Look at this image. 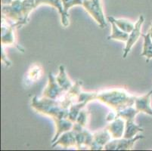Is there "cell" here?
Returning a JSON list of instances; mask_svg holds the SVG:
<instances>
[{
  "label": "cell",
  "instance_id": "cell-1",
  "mask_svg": "<svg viewBox=\"0 0 152 151\" xmlns=\"http://www.w3.org/2000/svg\"><path fill=\"white\" fill-rule=\"evenodd\" d=\"M37 8L35 2L29 0H14L11 5H2V14L4 18L20 27L28 21L30 12Z\"/></svg>",
  "mask_w": 152,
  "mask_h": 151
},
{
  "label": "cell",
  "instance_id": "cell-2",
  "mask_svg": "<svg viewBox=\"0 0 152 151\" xmlns=\"http://www.w3.org/2000/svg\"><path fill=\"white\" fill-rule=\"evenodd\" d=\"M136 97L129 95L121 88H113L98 92L97 100L115 111L125 109L135 104Z\"/></svg>",
  "mask_w": 152,
  "mask_h": 151
},
{
  "label": "cell",
  "instance_id": "cell-3",
  "mask_svg": "<svg viewBox=\"0 0 152 151\" xmlns=\"http://www.w3.org/2000/svg\"><path fill=\"white\" fill-rule=\"evenodd\" d=\"M31 107L38 113L51 116L53 120L68 117V109H64L59 100L34 96L32 98Z\"/></svg>",
  "mask_w": 152,
  "mask_h": 151
},
{
  "label": "cell",
  "instance_id": "cell-4",
  "mask_svg": "<svg viewBox=\"0 0 152 151\" xmlns=\"http://www.w3.org/2000/svg\"><path fill=\"white\" fill-rule=\"evenodd\" d=\"M83 6L97 22L101 28L107 27V21L105 20L101 0H83Z\"/></svg>",
  "mask_w": 152,
  "mask_h": 151
},
{
  "label": "cell",
  "instance_id": "cell-5",
  "mask_svg": "<svg viewBox=\"0 0 152 151\" xmlns=\"http://www.w3.org/2000/svg\"><path fill=\"white\" fill-rule=\"evenodd\" d=\"M144 138L142 135H137L135 138L131 139L127 138H119V139L110 140L104 146V150H132L134 144L139 140Z\"/></svg>",
  "mask_w": 152,
  "mask_h": 151
},
{
  "label": "cell",
  "instance_id": "cell-6",
  "mask_svg": "<svg viewBox=\"0 0 152 151\" xmlns=\"http://www.w3.org/2000/svg\"><path fill=\"white\" fill-rule=\"evenodd\" d=\"M65 92L66 91H64L63 88L58 85L54 75L52 73H49L48 76V84L42 92L43 97L54 100H59Z\"/></svg>",
  "mask_w": 152,
  "mask_h": 151
},
{
  "label": "cell",
  "instance_id": "cell-7",
  "mask_svg": "<svg viewBox=\"0 0 152 151\" xmlns=\"http://www.w3.org/2000/svg\"><path fill=\"white\" fill-rule=\"evenodd\" d=\"M83 82L80 80L76 81L73 86L70 88L65 94L59 99L61 104L64 109H69L73 104L77 103L78 100L79 95L81 93V87Z\"/></svg>",
  "mask_w": 152,
  "mask_h": 151
},
{
  "label": "cell",
  "instance_id": "cell-8",
  "mask_svg": "<svg viewBox=\"0 0 152 151\" xmlns=\"http://www.w3.org/2000/svg\"><path fill=\"white\" fill-rule=\"evenodd\" d=\"M144 21H145V18H144L143 15H140L138 20L135 23L134 29L130 33H129V37H128L127 41L126 42V46L124 50V55H123V58H126L129 52H130L132 48L133 47V45L137 42L139 39L142 36V33L141 30H142Z\"/></svg>",
  "mask_w": 152,
  "mask_h": 151
},
{
  "label": "cell",
  "instance_id": "cell-9",
  "mask_svg": "<svg viewBox=\"0 0 152 151\" xmlns=\"http://www.w3.org/2000/svg\"><path fill=\"white\" fill-rule=\"evenodd\" d=\"M1 42L2 45H12L15 44L14 30L17 28L15 23L9 22V20L2 17L1 26Z\"/></svg>",
  "mask_w": 152,
  "mask_h": 151
},
{
  "label": "cell",
  "instance_id": "cell-10",
  "mask_svg": "<svg viewBox=\"0 0 152 151\" xmlns=\"http://www.w3.org/2000/svg\"><path fill=\"white\" fill-rule=\"evenodd\" d=\"M40 5H49L56 8L61 15L62 25L64 27H68L69 14H67L64 12L62 0H35L36 7H38Z\"/></svg>",
  "mask_w": 152,
  "mask_h": 151
},
{
  "label": "cell",
  "instance_id": "cell-11",
  "mask_svg": "<svg viewBox=\"0 0 152 151\" xmlns=\"http://www.w3.org/2000/svg\"><path fill=\"white\" fill-rule=\"evenodd\" d=\"M94 140L89 149L91 150H102L111 140V135L107 128L93 134Z\"/></svg>",
  "mask_w": 152,
  "mask_h": 151
},
{
  "label": "cell",
  "instance_id": "cell-12",
  "mask_svg": "<svg viewBox=\"0 0 152 151\" xmlns=\"http://www.w3.org/2000/svg\"><path fill=\"white\" fill-rule=\"evenodd\" d=\"M125 127V120L121 117H117L114 120L110 122V124L106 128L110 132L112 138L119 139L124 137Z\"/></svg>",
  "mask_w": 152,
  "mask_h": 151
},
{
  "label": "cell",
  "instance_id": "cell-13",
  "mask_svg": "<svg viewBox=\"0 0 152 151\" xmlns=\"http://www.w3.org/2000/svg\"><path fill=\"white\" fill-rule=\"evenodd\" d=\"M152 90L148 93L141 97H136L135 100V107L139 113H145L152 116V107L151 106Z\"/></svg>",
  "mask_w": 152,
  "mask_h": 151
},
{
  "label": "cell",
  "instance_id": "cell-14",
  "mask_svg": "<svg viewBox=\"0 0 152 151\" xmlns=\"http://www.w3.org/2000/svg\"><path fill=\"white\" fill-rule=\"evenodd\" d=\"M54 120H55V125H56V133H55L54 138H52V144L55 143L63 133L72 130L74 124V122H72L68 118L55 119Z\"/></svg>",
  "mask_w": 152,
  "mask_h": 151
},
{
  "label": "cell",
  "instance_id": "cell-15",
  "mask_svg": "<svg viewBox=\"0 0 152 151\" xmlns=\"http://www.w3.org/2000/svg\"><path fill=\"white\" fill-rule=\"evenodd\" d=\"M57 145H61L64 148L71 147L77 146V141H76L75 134L73 130H70L66 132L63 133L60 137L52 144V147H55Z\"/></svg>",
  "mask_w": 152,
  "mask_h": 151
},
{
  "label": "cell",
  "instance_id": "cell-16",
  "mask_svg": "<svg viewBox=\"0 0 152 151\" xmlns=\"http://www.w3.org/2000/svg\"><path fill=\"white\" fill-rule=\"evenodd\" d=\"M56 81L58 82V85L63 88L64 91H67L74 85V83L72 82L71 80L69 79L67 73L65 71V68L63 65H61L59 66V72L58 74L56 77Z\"/></svg>",
  "mask_w": 152,
  "mask_h": 151
},
{
  "label": "cell",
  "instance_id": "cell-17",
  "mask_svg": "<svg viewBox=\"0 0 152 151\" xmlns=\"http://www.w3.org/2000/svg\"><path fill=\"white\" fill-rule=\"evenodd\" d=\"M144 131L141 125H137L134 122V120H127L126 121V127L124 135L123 138L131 139L135 138L139 132H142Z\"/></svg>",
  "mask_w": 152,
  "mask_h": 151
},
{
  "label": "cell",
  "instance_id": "cell-18",
  "mask_svg": "<svg viewBox=\"0 0 152 151\" xmlns=\"http://www.w3.org/2000/svg\"><path fill=\"white\" fill-rule=\"evenodd\" d=\"M143 37V49L141 53V57L146 58V62H148L151 59H152V39L151 38L150 33L147 34H142Z\"/></svg>",
  "mask_w": 152,
  "mask_h": 151
},
{
  "label": "cell",
  "instance_id": "cell-19",
  "mask_svg": "<svg viewBox=\"0 0 152 151\" xmlns=\"http://www.w3.org/2000/svg\"><path fill=\"white\" fill-rule=\"evenodd\" d=\"M111 24V34L107 37V39H114L121 42H126L129 37V33L123 31L113 21H109Z\"/></svg>",
  "mask_w": 152,
  "mask_h": 151
},
{
  "label": "cell",
  "instance_id": "cell-20",
  "mask_svg": "<svg viewBox=\"0 0 152 151\" xmlns=\"http://www.w3.org/2000/svg\"><path fill=\"white\" fill-rule=\"evenodd\" d=\"M108 21H113L116 23L117 27L123 31L127 33H130L135 27V24L131 21L126 19H117L114 17H107Z\"/></svg>",
  "mask_w": 152,
  "mask_h": 151
},
{
  "label": "cell",
  "instance_id": "cell-21",
  "mask_svg": "<svg viewBox=\"0 0 152 151\" xmlns=\"http://www.w3.org/2000/svg\"><path fill=\"white\" fill-rule=\"evenodd\" d=\"M139 113V110H136V108L132 107H128L123 109L120 111L117 112V117H121L124 119L125 121L127 120H134L135 118L136 115Z\"/></svg>",
  "mask_w": 152,
  "mask_h": 151
},
{
  "label": "cell",
  "instance_id": "cell-22",
  "mask_svg": "<svg viewBox=\"0 0 152 151\" xmlns=\"http://www.w3.org/2000/svg\"><path fill=\"white\" fill-rule=\"evenodd\" d=\"M86 106V104L83 103H80V102L73 104L68 109V117L67 118L71 120L72 122L75 123L77 121V116H78L80 111L83 108H85Z\"/></svg>",
  "mask_w": 152,
  "mask_h": 151
},
{
  "label": "cell",
  "instance_id": "cell-23",
  "mask_svg": "<svg viewBox=\"0 0 152 151\" xmlns=\"http://www.w3.org/2000/svg\"><path fill=\"white\" fill-rule=\"evenodd\" d=\"M97 95L98 92H83L81 91V93L79 95L77 102L87 104L90 101L97 100Z\"/></svg>",
  "mask_w": 152,
  "mask_h": 151
},
{
  "label": "cell",
  "instance_id": "cell-24",
  "mask_svg": "<svg viewBox=\"0 0 152 151\" xmlns=\"http://www.w3.org/2000/svg\"><path fill=\"white\" fill-rule=\"evenodd\" d=\"M89 120V112L86 110L85 108H83L82 110L79 113L78 116H77V121L75 123H77L82 126L86 127V124Z\"/></svg>",
  "mask_w": 152,
  "mask_h": 151
},
{
  "label": "cell",
  "instance_id": "cell-25",
  "mask_svg": "<svg viewBox=\"0 0 152 151\" xmlns=\"http://www.w3.org/2000/svg\"><path fill=\"white\" fill-rule=\"evenodd\" d=\"M41 73H42V69L39 67V65H35L29 70L28 77L32 81H36L41 77Z\"/></svg>",
  "mask_w": 152,
  "mask_h": 151
},
{
  "label": "cell",
  "instance_id": "cell-26",
  "mask_svg": "<svg viewBox=\"0 0 152 151\" xmlns=\"http://www.w3.org/2000/svg\"><path fill=\"white\" fill-rule=\"evenodd\" d=\"M64 12L68 14V11L72 7L76 6V5H83V0H62Z\"/></svg>",
  "mask_w": 152,
  "mask_h": 151
},
{
  "label": "cell",
  "instance_id": "cell-27",
  "mask_svg": "<svg viewBox=\"0 0 152 151\" xmlns=\"http://www.w3.org/2000/svg\"><path fill=\"white\" fill-rule=\"evenodd\" d=\"M1 60H2V61L4 63H5V64H6V66H11V63H12L9 61V60L8 59V58L6 57V55H5L3 48H2V52H1Z\"/></svg>",
  "mask_w": 152,
  "mask_h": 151
},
{
  "label": "cell",
  "instance_id": "cell-28",
  "mask_svg": "<svg viewBox=\"0 0 152 151\" xmlns=\"http://www.w3.org/2000/svg\"><path fill=\"white\" fill-rule=\"evenodd\" d=\"M117 117V111L114 110V111L110 112V113L107 115V116H106V120L108 122H111V121H113V120H115Z\"/></svg>",
  "mask_w": 152,
  "mask_h": 151
},
{
  "label": "cell",
  "instance_id": "cell-29",
  "mask_svg": "<svg viewBox=\"0 0 152 151\" xmlns=\"http://www.w3.org/2000/svg\"><path fill=\"white\" fill-rule=\"evenodd\" d=\"M14 0H1L2 5H9L13 2Z\"/></svg>",
  "mask_w": 152,
  "mask_h": 151
},
{
  "label": "cell",
  "instance_id": "cell-30",
  "mask_svg": "<svg viewBox=\"0 0 152 151\" xmlns=\"http://www.w3.org/2000/svg\"><path fill=\"white\" fill-rule=\"evenodd\" d=\"M149 33H150L151 38V39H152V24H151V26L150 30H149Z\"/></svg>",
  "mask_w": 152,
  "mask_h": 151
}]
</instances>
